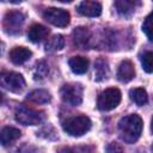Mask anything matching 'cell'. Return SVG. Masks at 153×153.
<instances>
[{"label":"cell","instance_id":"cell-5","mask_svg":"<svg viewBox=\"0 0 153 153\" xmlns=\"http://www.w3.org/2000/svg\"><path fill=\"white\" fill-rule=\"evenodd\" d=\"M43 18L59 27H65L69 24L71 22V14L68 11L63 8H57V7H49L43 12Z\"/></svg>","mask_w":153,"mask_h":153},{"label":"cell","instance_id":"cell-7","mask_svg":"<svg viewBox=\"0 0 153 153\" xmlns=\"http://www.w3.org/2000/svg\"><path fill=\"white\" fill-rule=\"evenodd\" d=\"M0 84L4 88L11 92H20L25 87V79L16 72H4L0 75Z\"/></svg>","mask_w":153,"mask_h":153},{"label":"cell","instance_id":"cell-15","mask_svg":"<svg viewBox=\"0 0 153 153\" xmlns=\"http://www.w3.org/2000/svg\"><path fill=\"white\" fill-rule=\"evenodd\" d=\"M30 102L32 103H37V104H45L49 103L51 100V96L47 90L43 88H38V90H33L31 91L27 97H26Z\"/></svg>","mask_w":153,"mask_h":153},{"label":"cell","instance_id":"cell-21","mask_svg":"<svg viewBox=\"0 0 153 153\" xmlns=\"http://www.w3.org/2000/svg\"><path fill=\"white\" fill-rule=\"evenodd\" d=\"M142 31L149 38V41H153V11L143 19Z\"/></svg>","mask_w":153,"mask_h":153},{"label":"cell","instance_id":"cell-14","mask_svg":"<svg viewBox=\"0 0 153 153\" xmlns=\"http://www.w3.org/2000/svg\"><path fill=\"white\" fill-rule=\"evenodd\" d=\"M22 133L14 127H4L0 133V142L2 146H8L20 137Z\"/></svg>","mask_w":153,"mask_h":153},{"label":"cell","instance_id":"cell-9","mask_svg":"<svg viewBox=\"0 0 153 153\" xmlns=\"http://www.w3.org/2000/svg\"><path fill=\"white\" fill-rule=\"evenodd\" d=\"M117 79L121 82H128L134 79L135 76V67L130 60H124L120 63L117 73H116Z\"/></svg>","mask_w":153,"mask_h":153},{"label":"cell","instance_id":"cell-16","mask_svg":"<svg viewBox=\"0 0 153 153\" xmlns=\"http://www.w3.org/2000/svg\"><path fill=\"white\" fill-rule=\"evenodd\" d=\"M109 75V66L106 60L104 59H98L94 62V79L97 81H102L106 79Z\"/></svg>","mask_w":153,"mask_h":153},{"label":"cell","instance_id":"cell-12","mask_svg":"<svg viewBox=\"0 0 153 153\" xmlns=\"http://www.w3.org/2000/svg\"><path fill=\"white\" fill-rule=\"evenodd\" d=\"M32 53L25 47H16L10 51V60L14 65H22L31 57Z\"/></svg>","mask_w":153,"mask_h":153},{"label":"cell","instance_id":"cell-19","mask_svg":"<svg viewBox=\"0 0 153 153\" xmlns=\"http://www.w3.org/2000/svg\"><path fill=\"white\" fill-rule=\"evenodd\" d=\"M74 35V42L75 44L85 48L87 45V42L90 39V31L86 27H76L73 32Z\"/></svg>","mask_w":153,"mask_h":153},{"label":"cell","instance_id":"cell-24","mask_svg":"<svg viewBox=\"0 0 153 153\" xmlns=\"http://www.w3.org/2000/svg\"><path fill=\"white\" fill-rule=\"evenodd\" d=\"M105 151H106V153H124L122 146L120 143H117V142H110L106 146Z\"/></svg>","mask_w":153,"mask_h":153},{"label":"cell","instance_id":"cell-17","mask_svg":"<svg viewBox=\"0 0 153 153\" xmlns=\"http://www.w3.org/2000/svg\"><path fill=\"white\" fill-rule=\"evenodd\" d=\"M129 97L130 99L139 106H142L145 104H147L148 102V96H147V92L145 88L142 87H135V88H131L129 91Z\"/></svg>","mask_w":153,"mask_h":153},{"label":"cell","instance_id":"cell-1","mask_svg":"<svg viewBox=\"0 0 153 153\" xmlns=\"http://www.w3.org/2000/svg\"><path fill=\"white\" fill-rule=\"evenodd\" d=\"M142 120L136 114L122 117L118 121V133L121 140L127 143H134L142 133Z\"/></svg>","mask_w":153,"mask_h":153},{"label":"cell","instance_id":"cell-26","mask_svg":"<svg viewBox=\"0 0 153 153\" xmlns=\"http://www.w3.org/2000/svg\"><path fill=\"white\" fill-rule=\"evenodd\" d=\"M151 149H152V152H153V145H152V147H151Z\"/></svg>","mask_w":153,"mask_h":153},{"label":"cell","instance_id":"cell-4","mask_svg":"<svg viewBox=\"0 0 153 153\" xmlns=\"http://www.w3.org/2000/svg\"><path fill=\"white\" fill-rule=\"evenodd\" d=\"M82 93H84V90L80 84H65L60 90L62 100L73 106L81 104Z\"/></svg>","mask_w":153,"mask_h":153},{"label":"cell","instance_id":"cell-20","mask_svg":"<svg viewBox=\"0 0 153 153\" xmlns=\"http://www.w3.org/2000/svg\"><path fill=\"white\" fill-rule=\"evenodd\" d=\"M65 45V38L62 35H55L51 38H49V41L45 44V50L47 51H56V50H61Z\"/></svg>","mask_w":153,"mask_h":153},{"label":"cell","instance_id":"cell-6","mask_svg":"<svg viewBox=\"0 0 153 153\" xmlns=\"http://www.w3.org/2000/svg\"><path fill=\"white\" fill-rule=\"evenodd\" d=\"M14 117L17 122L24 126H36L42 122V116L39 115V112L25 105H19L16 109Z\"/></svg>","mask_w":153,"mask_h":153},{"label":"cell","instance_id":"cell-11","mask_svg":"<svg viewBox=\"0 0 153 153\" xmlns=\"http://www.w3.org/2000/svg\"><path fill=\"white\" fill-rule=\"evenodd\" d=\"M49 35V29L41 24H33L27 31V38L33 43H39Z\"/></svg>","mask_w":153,"mask_h":153},{"label":"cell","instance_id":"cell-10","mask_svg":"<svg viewBox=\"0 0 153 153\" xmlns=\"http://www.w3.org/2000/svg\"><path fill=\"white\" fill-rule=\"evenodd\" d=\"M78 12L85 17H98L102 13V5L97 1H81L78 5Z\"/></svg>","mask_w":153,"mask_h":153},{"label":"cell","instance_id":"cell-22","mask_svg":"<svg viewBox=\"0 0 153 153\" xmlns=\"http://www.w3.org/2000/svg\"><path fill=\"white\" fill-rule=\"evenodd\" d=\"M141 66L146 73H153V53L146 51L141 56Z\"/></svg>","mask_w":153,"mask_h":153},{"label":"cell","instance_id":"cell-23","mask_svg":"<svg viewBox=\"0 0 153 153\" xmlns=\"http://www.w3.org/2000/svg\"><path fill=\"white\" fill-rule=\"evenodd\" d=\"M59 153H96L93 147L90 146H79V147H63Z\"/></svg>","mask_w":153,"mask_h":153},{"label":"cell","instance_id":"cell-18","mask_svg":"<svg viewBox=\"0 0 153 153\" xmlns=\"http://www.w3.org/2000/svg\"><path fill=\"white\" fill-rule=\"evenodd\" d=\"M135 5H139V2H134V1H128V0H121V1H116L115 6L117 8V12L124 17L130 16L131 13L135 12Z\"/></svg>","mask_w":153,"mask_h":153},{"label":"cell","instance_id":"cell-25","mask_svg":"<svg viewBox=\"0 0 153 153\" xmlns=\"http://www.w3.org/2000/svg\"><path fill=\"white\" fill-rule=\"evenodd\" d=\"M151 130L153 133V117H152V121H151Z\"/></svg>","mask_w":153,"mask_h":153},{"label":"cell","instance_id":"cell-3","mask_svg":"<svg viewBox=\"0 0 153 153\" xmlns=\"http://www.w3.org/2000/svg\"><path fill=\"white\" fill-rule=\"evenodd\" d=\"M121 102V91L116 87H110L98 96L97 108L102 111H110L115 109Z\"/></svg>","mask_w":153,"mask_h":153},{"label":"cell","instance_id":"cell-13","mask_svg":"<svg viewBox=\"0 0 153 153\" xmlns=\"http://www.w3.org/2000/svg\"><path fill=\"white\" fill-rule=\"evenodd\" d=\"M68 63L74 74H84L88 69L90 61L85 56H73L69 59Z\"/></svg>","mask_w":153,"mask_h":153},{"label":"cell","instance_id":"cell-8","mask_svg":"<svg viewBox=\"0 0 153 153\" xmlns=\"http://www.w3.org/2000/svg\"><path fill=\"white\" fill-rule=\"evenodd\" d=\"M23 23H24V16L18 11H10L4 17V29L10 35L19 33Z\"/></svg>","mask_w":153,"mask_h":153},{"label":"cell","instance_id":"cell-2","mask_svg":"<svg viewBox=\"0 0 153 153\" xmlns=\"http://www.w3.org/2000/svg\"><path fill=\"white\" fill-rule=\"evenodd\" d=\"M91 126H92L91 120L85 115L69 117L62 123L63 130L72 136H81L86 134L91 129Z\"/></svg>","mask_w":153,"mask_h":153}]
</instances>
